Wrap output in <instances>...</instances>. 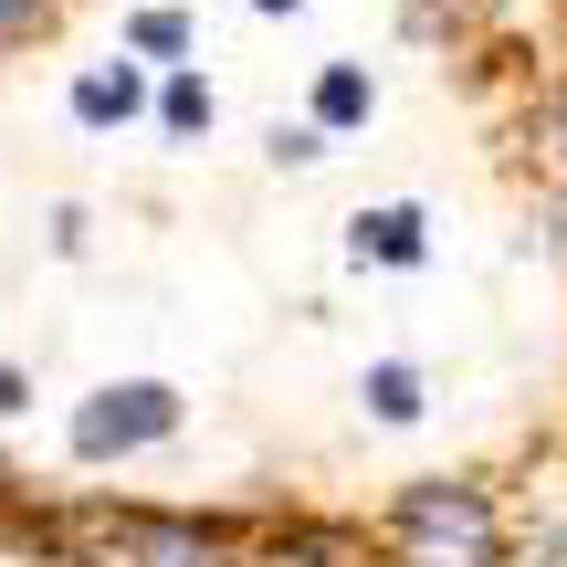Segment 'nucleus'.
Masks as SVG:
<instances>
[{"mask_svg": "<svg viewBox=\"0 0 567 567\" xmlns=\"http://www.w3.org/2000/svg\"><path fill=\"white\" fill-rule=\"evenodd\" d=\"M274 158H295V168L326 158V126H274Z\"/></svg>", "mask_w": 567, "mask_h": 567, "instance_id": "nucleus-12", "label": "nucleus"}, {"mask_svg": "<svg viewBox=\"0 0 567 567\" xmlns=\"http://www.w3.org/2000/svg\"><path fill=\"white\" fill-rule=\"evenodd\" d=\"M547 168H557V179H567V95L547 105Z\"/></svg>", "mask_w": 567, "mask_h": 567, "instance_id": "nucleus-13", "label": "nucleus"}, {"mask_svg": "<svg viewBox=\"0 0 567 567\" xmlns=\"http://www.w3.org/2000/svg\"><path fill=\"white\" fill-rule=\"evenodd\" d=\"M137 105H147L137 63H84V74H74V126H126Z\"/></svg>", "mask_w": 567, "mask_h": 567, "instance_id": "nucleus-5", "label": "nucleus"}, {"mask_svg": "<svg viewBox=\"0 0 567 567\" xmlns=\"http://www.w3.org/2000/svg\"><path fill=\"white\" fill-rule=\"evenodd\" d=\"M168 431H179V389L168 379H116L74 410L63 442H74V463H126V452H158Z\"/></svg>", "mask_w": 567, "mask_h": 567, "instance_id": "nucleus-2", "label": "nucleus"}, {"mask_svg": "<svg viewBox=\"0 0 567 567\" xmlns=\"http://www.w3.org/2000/svg\"><path fill=\"white\" fill-rule=\"evenodd\" d=\"M421 210H410V200H389V210H358V243H347V252H358V264H389V274H410V264H421Z\"/></svg>", "mask_w": 567, "mask_h": 567, "instance_id": "nucleus-4", "label": "nucleus"}, {"mask_svg": "<svg viewBox=\"0 0 567 567\" xmlns=\"http://www.w3.org/2000/svg\"><path fill=\"white\" fill-rule=\"evenodd\" d=\"M0 410H21V368H0Z\"/></svg>", "mask_w": 567, "mask_h": 567, "instance_id": "nucleus-14", "label": "nucleus"}, {"mask_svg": "<svg viewBox=\"0 0 567 567\" xmlns=\"http://www.w3.org/2000/svg\"><path fill=\"white\" fill-rule=\"evenodd\" d=\"M158 126H168V137H210V84L200 74H168L158 84Z\"/></svg>", "mask_w": 567, "mask_h": 567, "instance_id": "nucleus-9", "label": "nucleus"}, {"mask_svg": "<svg viewBox=\"0 0 567 567\" xmlns=\"http://www.w3.org/2000/svg\"><path fill=\"white\" fill-rule=\"evenodd\" d=\"M42 21H53V0H0V53H11V42H32Z\"/></svg>", "mask_w": 567, "mask_h": 567, "instance_id": "nucleus-11", "label": "nucleus"}, {"mask_svg": "<svg viewBox=\"0 0 567 567\" xmlns=\"http://www.w3.org/2000/svg\"><path fill=\"white\" fill-rule=\"evenodd\" d=\"M243 567H347L337 536H316V526H284V536H252Z\"/></svg>", "mask_w": 567, "mask_h": 567, "instance_id": "nucleus-7", "label": "nucleus"}, {"mask_svg": "<svg viewBox=\"0 0 567 567\" xmlns=\"http://www.w3.org/2000/svg\"><path fill=\"white\" fill-rule=\"evenodd\" d=\"M368 421H389V431H410V421H421V368H400V358H379V368H368Z\"/></svg>", "mask_w": 567, "mask_h": 567, "instance_id": "nucleus-8", "label": "nucleus"}, {"mask_svg": "<svg viewBox=\"0 0 567 567\" xmlns=\"http://www.w3.org/2000/svg\"><path fill=\"white\" fill-rule=\"evenodd\" d=\"M116 567H243V547L221 526H189V515H126Z\"/></svg>", "mask_w": 567, "mask_h": 567, "instance_id": "nucleus-3", "label": "nucleus"}, {"mask_svg": "<svg viewBox=\"0 0 567 567\" xmlns=\"http://www.w3.org/2000/svg\"><path fill=\"white\" fill-rule=\"evenodd\" d=\"M252 11H305V0H252Z\"/></svg>", "mask_w": 567, "mask_h": 567, "instance_id": "nucleus-15", "label": "nucleus"}, {"mask_svg": "<svg viewBox=\"0 0 567 567\" xmlns=\"http://www.w3.org/2000/svg\"><path fill=\"white\" fill-rule=\"evenodd\" d=\"M389 557L400 567H505V515H494L484 484L431 473L389 505Z\"/></svg>", "mask_w": 567, "mask_h": 567, "instance_id": "nucleus-1", "label": "nucleus"}, {"mask_svg": "<svg viewBox=\"0 0 567 567\" xmlns=\"http://www.w3.org/2000/svg\"><path fill=\"white\" fill-rule=\"evenodd\" d=\"M126 53H189V11H137V21H126Z\"/></svg>", "mask_w": 567, "mask_h": 567, "instance_id": "nucleus-10", "label": "nucleus"}, {"mask_svg": "<svg viewBox=\"0 0 567 567\" xmlns=\"http://www.w3.org/2000/svg\"><path fill=\"white\" fill-rule=\"evenodd\" d=\"M368 105H379V84L358 74V63H326L316 74V126L337 137V126H368Z\"/></svg>", "mask_w": 567, "mask_h": 567, "instance_id": "nucleus-6", "label": "nucleus"}]
</instances>
